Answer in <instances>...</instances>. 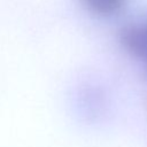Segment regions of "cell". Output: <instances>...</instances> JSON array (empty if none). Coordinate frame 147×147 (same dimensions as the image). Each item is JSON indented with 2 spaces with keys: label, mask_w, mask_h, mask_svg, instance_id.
Wrapping results in <instances>:
<instances>
[{
  "label": "cell",
  "mask_w": 147,
  "mask_h": 147,
  "mask_svg": "<svg viewBox=\"0 0 147 147\" xmlns=\"http://www.w3.org/2000/svg\"><path fill=\"white\" fill-rule=\"evenodd\" d=\"M119 42L132 56L147 64V20L142 23H131L119 30Z\"/></svg>",
  "instance_id": "6da1fadb"
},
{
  "label": "cell",
  "mask_w": 147,
  "mask_h": 147,
  "mask_svg": "<svg viewBox=\"0 0 147 147\" xmlns=\"http://www.w3.org/2000/svg\"><path fill=\"white\" fill-rule=\"evenodd\" d=\"M84 6L93 14L108 17L123 10L127 0H82Z\"/></svg>",
  "instance_id": "7a4b0ae2"
}]
</instances>
